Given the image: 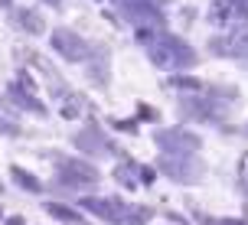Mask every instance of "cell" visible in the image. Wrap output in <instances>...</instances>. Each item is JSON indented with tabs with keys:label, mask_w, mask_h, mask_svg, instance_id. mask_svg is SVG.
Listing matches in <instances>:
<instances>
[{
	"label": "cell",
	"mask_w": 248,
	"mask_h": 225,
	"mask_svg": "<svg viewBox=\"0 0 248 225\" xmlns=\"http://www.w3.org/2000/svg\"><path fill=\"white\" fill-rule=\"evenodd\" d=\"M163 166L173 173V180H199V173H202V166L199 163H186V160H163Z\"/></svg>",
	"instance_id": "obj_4"
},
{
	"label": "cell",
	"mask_w": 248,
	"mask_h": 225,
	"mask_svg": "<svg viewBox=\"0 0 248 225\" xmlns=\"http://www.w3.org/2000/svg\"><path fill=\"white\" fill-rule=\"evenodd\" d=\"M52 43H56V49H59L62 56H69V59H82V56H85L82 39L75 36V33H69V30H59V33L52 36Z\"/></svg>",
	"instance_id": "obj_3"
},
{
	"label": "cell",
	"mask_w": 248,
	"mask_h": 225,
	"mask_svg": "<svg viewBox=\"0 0 248 225\" xmlns=\"http://www.w3.org/2000/svg\"><path fill=\"white\" fill-rule=\"evenodd\" d=\"M157 140L163 147H170V153H193L199 147V140L193 134H183V131H163V134H157Z\"/></svg>",
	"instance_id": "obj_2"
},
{
	"label": "cell",
	"mask_w": 248,
	"mask_h": 225,
	"mask_svg": "<svg viewBox=\"0 0 248 225\" xmlns=\"http://www.w3.org/2000/svg\"><path fill=\"white\" fill-rule=\"evenodd\" d=\"M49 3H59V0H49Z\"/></svg>",
	"instance_id": "obj_8"
},
{
	"label": "cell",
	"mask_w": 248,
	"mask_h": 225,
	"mask_svg": "<svg viewBox=\"0 0 248 225\" xmlns=\"http://www.w3.org/2000/svg\"><path fill=\"white\" fill-rule=\"evenodd\" d=\"M222 52H232V56H248V33L235 36V39H232V46H229V49H222Z\"/></svg>",
	"instance_id": "obj_5"
},
{
	"label": "cell",
	"mask_w": 248,
	"mask_h": 225,
	"mask_svg": "<svg viewBox=\"0 0 248 225\" xmlns=\"http://www.w3.org/2000/svg\"><path fill=\"white\" fill-rule=\"evenodd\" d=\"M222 3H229L235 13H242V16L248 20V0H222Z\"/></svg>",
	"instance_id": "obj_6"
},
{
	"label": "cell",
	"mask_w": 248,
	"mask_h": 225,
	"mask_svg": "<svg viewBox=\"0 0 248 225\" xmlns=\"http://www.w3.org/2000/svg\"><path fill=\"white\" fill-rule=\"evenodd\" d=\"M150 59L157 65H167V69H183V65L196 62V52L176 36H157L150 39Z\"/></svg>",
	"instance_id": "obj_1"
},
{
	"label": "cell",
	"mask_w": 248,
	"mask_h": 225,
	"mask_svg": "<svg viewBox=\"0 0 248 225\" xmlns=\"http://www.w3.org/2000/svg\"><path fill=\"white\" fill-rule=\"evenodd\" d=\"M209 225H235V222H209Z\"/></svg>",
	"instance_id": "obj_7"
}]
</instances>
